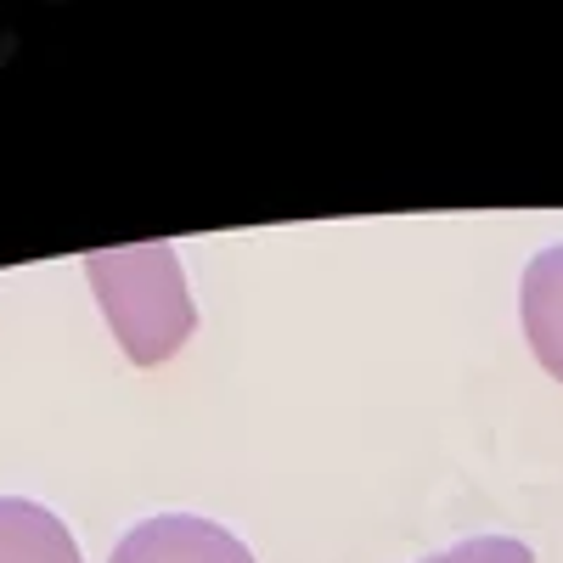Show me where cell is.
Instances as JSON below:
<instances>
[{"label": "cell", "instance_id": "6da1fadb", "mask_svg": "<svg viewBox=\"0 0 563 563\" xmlns=\"http://www.w3.org/2000/svg\"><path fill=\"white\" fill-rule=\"evenodd\" d=\"M90 294H97L119 350L135 366L169 361L198 327L186 271L169 243H135V249H97L85 260Z\"/></svg>", "mask_w": 563, "mask_h": 563}, {"label": "cell", "instance_id": "7a4b0ae2", "mask_svg": "<svg viewBox=\"0 0 563 563\" xmlns=\"http://www.w3.org/2000/svg\"><path fill=\"white\" fill-rule=\"evenodd\" d=\"M113 563H254V552L214 519L158 512V519H141L113 547Z\"/></svg>", "mask_w": 563, "mask_h": 563}, {"label": "cell", "instance_id": "3957f363", "mask_svg": "<svg viewBox=\"0 0 563 563\" xmlns=\"http://www.w3.org/2000/svg\"><path fill=\"white\" fill-rule=\"evenodd\" d=\"M0 563H85V558L52 507L0 496Z\"/></svg>", "mask_w": 563, "mask_h": 563}, {"label": "cell", "instance_id": "277c9868", "mask_svg": "<svg viewBox=\"0 0 563 563\" xmlns=\"http://www.w3.org/2000/svg\"><path fill=\"white\" fill-rule=\"evenodd\" d=\"M525 333L536 361L563 384V243L525 265Z\"/></svg>", "mask_w": 563, "mask_h": 563}, {"label": "cell", "instance_id": "5b68a950", "mask_svg": "<svg viewBox=\"0 0 563 563\" xmlns=\"http://www.w3.org/2000/svg\"><path fill=\"white\" fill-rule=\"evenodd\" d=\"M422 563H536V552L512 536H474V541H456Z\"/></svg>", "mask_w": 563, "mask_h": 563}]
</instances>
